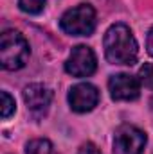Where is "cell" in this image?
<instances>
[{"mask_svg":"<svg viewBox=\"0 0 153 154\" xmlns=\"http://www.w3.org/2000/svg\"><path fill=\"white\" fill-rule=\"evenodd\" d=\"M137 79L141 81L142 86L153 90V63H144L141 68H139V75Z\"/></svg>","mask_w":153,"mask_h":154,"instance_id":"8fae6325","label":"cell"},{"mask_svg":"<svg viewBox=\"0 0 153 154\" xmlns=\"http://www.w3.org/2000/svg\"><path fill=\"white\" fill-rule=\"evenodd\" d=\"M99 102V90L90 82H79L69 91V104L76 113H88Z\"/></svg>","mask_w":153,"mask_h":154,"instance_id":"52a82bcc","label":"cell"},{"mask_svg":"<svg viewBox=\"0 0 153 154\" xmlns=\"http://www.w3.org/2000/svg\"><path fill=\"white\" fill-rule=\"evenodd\" d=\"M108 90L114 100H135L141 95V81L130 74H117L110 77Z\"/></svg>","mask_w":153,"mask_h":154,"instance_id":"ba28073f","label":"cell"},{"mask_svg":"<svg viewBox=\"0 0 153 154\" xmlns=\"http://www.w3.org/2000/svg\"><path fill=\"white\" fill-rule=\"evenodd\" d=\"M60 27L70 36H90L96 29V11L90 4H79L63 13Z\"/></svg>","mask_w":153,"mask_h":154,"instance_id":"3957f363","label":"cell"},{"mask_svg":"<svg viewBox=\"0 0 153 154\" xmlns=\"http://www.w3.org/2000/svg\"><path fill=\"white\" fill-rule=\"evenodd\" d=\"M0 97H2V118L5 120L16 111V104H15V99L7 91H2Z\"/></svg>","mask_w":153,"mask_h":154,"instance_id":"7c38bea8","label":"cell"},{"mask_svg":"<svg viewBox=\"0 0 153 154\" xmlns=\"http://www.w3.org/2000/svg\"><path fill=\"white\" fill-rule=\"evenodd\" d=\"M25 154H54V149L47 138H36L25 145Z\"/></svg>","mask_w":153,"mask_h":154,"instance_id":"9c48e42d","label":"cell"},{"mask_svg":"<svg viewBox=\"0 0 153 154\" xmlns=\"http://www.w3.org/2000/svg\"><path fill=\"white\" fill-rule=\"evenodd\" d=\"M77 154H101V151H99L92 142H86V143H83V145L79 147Z\"/></svg>","mask_w":153,"mask_h":154,"instance_id":"4fadbf2b","label":"cell"},{"mask_svg":"<svg viewBox=\"0 0 153 154\" xmlns=\"http://www.w3.org/2000/svg\"><path fill=\"white\" fill-rule=\"evenodd\" d=\"M47 0H18V5L27 14H40L45 7Z\"/></svg>","mask_w":153,"mask_h":154,"instance_id":"30bf717a","label":"cell"},{"mask_svg":"<svg viewBox=\"0 0 153 154\" xmlns=\"http://www.w3.org/2000/svg\"><path fill=\"white\" fill-rule=\"evenodd\" d=\"M105 56L112 65H133L137 61L139 45L126 23H114L103 39Z\"/></svg>","mask_w":153,"mask_h":154,"instance_id":"6da1fadb","label":"cell"},{"mask_svg":"<svg viewBox=\"0 0 153 154\" xmlns=\"http://www.w3.org/2000/svg\"><path fill=\"white\" fill-rule=\"evenodd\" d=\"M97 68L96 54L86 45H77L72 48L70 56L65 61V72L72 77H88Z\"/></svg>","mask_w":153,"mask_h":154,"instance_id":"5b68a950","label":"cell"},{"mask_svg":"<svg viewBox=\"0 0 153 154\" xmlns=\"http://www.w3.org/2000/svg\"><path fill=\"white\" fill-rule=\"evenodd\" d=\"M24 100H25L27 111L34 118H41L49 111V106L52 102V91L45 84L33 82L24 88Z\"/></svg>","mask_w":153,"mask_h":154,"instance_id":"8992f818","label":"cell"},{"mask_svg":"<svg viewBox=\"0 0 153 154\" xmlns=\"http://www.w3.org/2000/svg\"><path fill=\"white\" fill-rule=\"evenodd\" d=\"M31 48L22 32L7 29L0 36V65L4 70H20L29 59Z\"/></svg>","mask_w":153,"mask_h":154,"instance_id":"7a4b0ae2","label":"cell"},{"mask_svg":"<svg viewBox=\"0 0 153 154\" xmlns=\"http://www.w3.org/2000/svg\"><path fill=\"white\" fill-rule=\"evenodd\" d=\"M146 145V133L132 124H122L115 129L114 154H142Z\"/></svg>","mask_w":153,"mask_h":154,"instance_id":"277c9868","label":"cell"},{"mask_svg":"<svg viewBox=\"0 0 153 154\" xmlns=\"http://www.w3.org/2000/svg\"><path fill=\"white\" fill-rule=\"evenodd\" d=\"M146 48H148L150 56H153V27L150 29V32H148V39H146Z\"/></svg>","mask_w":153,"mask_h":154,"instance_id":"5bb4252c","label":"cell"}]
</instances>
